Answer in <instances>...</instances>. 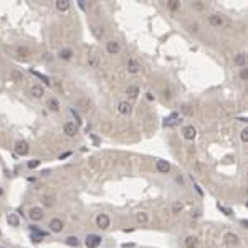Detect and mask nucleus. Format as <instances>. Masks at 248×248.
<instances>
[{
  "label": "nucleus",
  "mask_w": 248,
  "mask_h": 248,
  "mask_svg": "<svg viewBox=\"0 0 248 248\" xmlns=\"http://www.w3.org/2000/svg\"><path fill=\"white\" fill-rule=\"evenodd\" d=\"M15 152L18 156H27L30 152V146L27 141H17L15 142Z\"/></svg>",
  "instance_id": "1"
},
{
  "label": "nucleus",
  "mask_w": 248,
  "mask_h": 248,
  "mask_svg": "<svg viewBox=\"0 0 248 248\" xmlns=\"http://www.w3.org/2000/svg\"><path fill=\"white\" fill-rule=\"evenodd\" d=\"M106 51H108L109 55H118L119 51H121V45H119V41H116V40L108 41V45H106Z\"/></svg>",
  "instance_id": "2"
},
{
  "label": "nucleus",
  "mask_w": 248,
  "mask_h": 248,
  "mask_svg": "<svg viewBox=\"0 0 248 248\" xmlns=\"http://www.w3.org/2000/svg\"><path fill=\"white\" fill-rule=\"evenodd\" d=\"M101 245V237L99 235H88L86 237V246L88 248H98Z\"/></svg>",
  "instance_id": "3"
},
{
  "label": "nucleus",
  "mask_w": 248,
  "mask_h": 248,
  "mask_svg": "<svg viewBox=\"0 0 248 248\" xmlns=\"http://www.w3.org/2000/svg\"><path fill=\"white\" fill-rule=\"evenodd\" d=\"M28 217H30L32 220L38 222V220H41V218L45 217V213H43V210H41L40 207H33V208H30V212H28Z\"/></svg>",
  "instance_id": "4"
},
{
  "label": "nucleus",
  "mask_w": 248,
  "mask_h": 248,
  "mask_svg": "<svg viewBox=\"0 0 248 248\" xmlns=\"http://www.w3.org/2000/svg\"><path fill=\"white\" fill-rule=\"evenodd\" d=\"M182 134H184V137H185L187 141H194V139H195V136H197V131H195V127L192 126V124H189V126H185V127H184Z\"/></svg>",
  "instance_id": "5"
},
{
  "label": "nucleus",
  "mask_w": 248,
  "mask_h": 248,
  "mask_svg": "<svg viewBox=\"0 0 248 248\" xmlns=\"http://www.w3.org/2000/svg\"><path fill=\"white\" fill-rule=\"evenodd\" d=\"M96 223H98L99 228L106 230V228H109V223H111V220H109V217L106 215V213H101V215L96 218Z\"/></svg>",
  "instance_id": "6"
},
{
  "label": "nucleus",
  "mask_w": 248,
  "mask_h": 248,
  "mask_svg": "<svg viewBox=\"0 0 248 248\" xmlns=\"http://www.w3.org/2000/svg\"><path fill=\"white\" fill-rule=\"evenodd\" d=\"M63 132L66 136H70V137H73L76 132H78V126H76L75 122H66L65 126H63Z\"/></svg>",
  "instance_id": "7"
},
{
  "label": "nucleus",
  "mask_w": 248,
  "mask_h": 248,
  "mask_svg": "<svg viewBox=\"0 0 248 248\" xmlns=\"http://www.w3.org/2000/svg\"><path fill=\"white\" fill-rule=\"evenodd\" d=\"M156 169H157V172H160V174H167L169 170H170V164L167 160H157L156 162Z\"/></svg>",
  "instance_id": "8"
},
{
  "label": "nucleus",
  "mask_w": 248,
  "mask_h": 248,
  "mask_svg": "<svg viewBox=\"0 0 248 248\" xmlns=\"http://www.w3.org/2000/svg\"><path fill=\"white\" fill-rule=\"evenodd\" d=\"M50 230L53 233H60L63 230V222H61L60 218H53V220L50 222Z\"/></svg>",
  "instance_id": "9"
},
{
  "label": "nucleus",
  "mask_w": 248,
  "mask_h": 248,
  "mask_svg": "<svg viewBox=\"0 0 248 248\" xmlns=\"http://www.w3.org/2000/svg\"><path fill=\"white\" fill-rule=\"evenodd\" d=\"M139 70H141L139 61L134 60V58H129V60H127V71H129V73H137Z\"/></svg>",
  "instance_id": "10"
},
{
  "label": "nucleus",
  "mask_w": 248,
  "mask_h": 248,
  "mask_svg": "<svg viewBox=\"0 0 248 248\" xmlns=\"http://www.w3.org/2000/svg\"><path fill=\"white\" fill-rule=\"evenodd\" d=\"M30 93H32V96H33V98L40 99V98L45 94V89L41 88L40 84H33V86H32V89H30Z\"/></svg>",
  "instance_id": "11"
},
{
  "label": "nucleus",
  "mask_w": 248,
  "mask_h": 248,
  "mask_svg": "<svg viewBox=\"0 0 248 248\" xmlns=\"http://www.w3.org/2000/svg\"><path fill=\"white\" fill-rule=\"evenodd\" d=\"M118 111L121 113V114H131L132 108H131V104L127 103V101H122V103L118 104Z\"/></svg>",
  "instance_id": "12"
},
{
  "label": "nucleus",
  "mask_w": 248,
  "mask_h": 248,
  "mask_svg": "<svg viewBox=\"0 0 248 248\" xmlns=\"http://www.w3.org/2000/svg\"><path fill=\"white\" fill-rule=\"evenodd\" d=\"M126 94H127V96H129L131 99H136V98H137V94H139V88H137L136 84H131V86H127Z\"/></svg>",
  "instance_id": "13"
},
{
  "label": "nucleus",
  "mask_w": 248,
  "mask_h": 248,
  "mask_svg": "<svg viewBox=\"0 0 248 248\" xmlns=\"http://www.w3.org/2000/svg\"><path fill=\"white\" fill-rule=\"evenodd\" d=\"M235 65L240 66V68H245L246 66V55L245 53H238L235 56Z\"/></svg>",
  "instance_id": "14"
},
{
  "label": "nucleus",
  "mask_w": 248,
  "mask_h": 248,
  "mask_svg": "<svg viewBox=\"0 0 248 248\" xmlns=\"http://www.w3.org/2000/svg\"><path fill=\"white\" fill-rule=\"evenodd\" d=\"M55 5H56V8H58L60 12H66V10H70V2H68V0H56Z\"/></svg>",
  "instance_id": "15"
},
{
  "label": "nucleus",
  "mask_w": 248,
  "mask_h": 248,
  "mask_svg": "<svg viewBox=\"0 0 248 248\" xmlns=\"http://www.w3.org/2000/svg\"><path fill=\"white\" fill-rule=\"evenodd\" d=\"M185 246H187V248H197V246H199V240H197V237L190 235V237L185 238Z\"/></svg>",
  "instance_id": "16"
},
{
  "label": "nucleus",
  "mask_w": 248,
  "mask_h": 248,
  "mask_svg": "<svg viewBox=\"0 0 248 248\" xmlns=\"http://www.w3.org/2000/svg\"><path fill=\"white\" fill-rule=\"evenodd\" d=\"M7 222H8V225H12V227H18V225H20V218H18L17 213H10V215L7 217Z\"/></svg>",
  "instance_id": "17"
},
{
  "label": "nucleus",
  "mask_w": 248,
  "mask_h": 248,
  "mask_svg": "<svg viewBox=\"0 0 248 248\" xmlns=\"http://www.w3.org/2000/svg\"><path fill=\"white\" fill-rule=\"evenodd\" d=\"M208 22H210L212 27H220L222 23H223V20H222L220 15H210V17H208Z\"/></svg>",
  "instance_id": "18"
},
{
  "label": "nucleus",
  "mask_w": 248,
  "mask_h": 248,
  "mask_svg": "<svg viewBox=\"0 0 248 248\" xmlns=\"http://www.w3.org/2000/svg\"><path fill=\"white\" fill-rule=\"evenodd\" d=\"M41 202H43L45 207H53L55 202H56V197H53V195H45Z\"/></svg>",
  "instance_id": "19"
},
{
  "label": "nucleus",
  "mask_w": 248,
  "mask_h": 248,
  "mask_svg": "<svg viewBox=\"0 0 248 248\" xmlns=\"http://www.w3.org/2000/svg\"><path fill=\"white\" fill-rule=\"evenodd\" d=\"M30 53H32V51H30L28 46H18V48H17V55H18V56H23V58H27Z\"/></svg>",
  "instance_id": "20"
},
{
  "label": "nucleus",
  "mask_w": 248,
  "mask_h": 248,
  "mask_svg": "<svg viewBox=\"0 0 248 248\" xmlns=\"http://www.w3.org/2000/svg\"><path fill=\"white\" fill-rule=\"evenodd\" d=\"M10 78H12L13 81H15V83H18V81H22V79H23V73H22V71H18V70H12Z\"/></svg>",
  "instance_id": "21"
},
{
  "label": "nucleus",
  "mask_w": 248,
  "mask_h": 248,
  "mask_svg": "<svg viewBox=\"0 0 248 248\" xmlns=\"http://www.w3.org/2000/svg\"><path fill=\"white\" fill-rule=\"evenodd\" d=\"M48 108L51 109V111H58V109H60L58 99H56V98H50V99H48Z\"/></svg>",
  "instance_id": "22"
},
{
  "label": "nucleus",
  "mask_w": 248,
  "mask_h": 248,
  "mask_svg": "<svg viewBox=\"0 0 248 248\" xmlns=\"http://www.w3.org/2000/svg\"><path fill=\"white\" fill-rule=\"evenodd\" d=\"M71 56H73V51L70 48H63L60 51V58L61 60H71Z\"/></svg>",
  "instance_id": "23"
},
{
  "label": "nucleus",
  "mask_w": 248,
  "mask_h": 248,
  "mask_svg": "<svg viewBox=\"0 0 248 248\" xmlns=\"http://www.w3.org/2000/svg\"><path fill=\"white\" fill-rule=\"evenodd\" d=\"M227 243L228 245H238V237L235 235V233H227Z\"/></svg>",
  "instance_id": "24"
},
{
  "label": "nucleus",
  "mask_w": 248,
  "mask_h": 248,
  "mask_svg": "<svg viewBox=\"0 0 248 248\" xmlns=\"http://www.w3.org/2000/svg\"><path fill=\"white\" fill-rule=\"evenodd\" d=\"M182 208H184V205L180 200H175V202L172 203V213H180L182 212Z\"/></svg>",
  "instance_id": "25"
},
{
  "label": "nucleus",
  "mask_w": 248,
  "mask_h": 248,
  "mask_svg": "<svg viewBox=\"0 0 248 248\" xmlns=\"http://www.w3.org/2000/svg\"><path fill=\"white\" fill-rule=\"evenodd\" d=\"M136 218H137V222L139 223H147V220H149V215H147L146 212H139L136 215Z\"/></svg>",
  "instance_id": "26"
},
{
  "label": "nucleus",
  "mask_w": 248,
  "mask_h": 248,
  "mask_svg": "<svg viewBox=\"0 0 248 248\" xmlns=\"http://www.w3.org/2000/svg\"><path fill=\"white\" fill-rule=\"evenodd\" d=\"M32 73H33V75H35V76H36V78H38V79H41V81H43V83H45V84H50V79H48V76H45V75H41V73H38V71H35V70H32Z\"/></svg>",
  "instance_id": "27"
},
{
  "label": "nucleus",
  "mask_w": 248,
  "mask_h": 248,
  "mask_svg": "<svg viewBox=\"0 0 248 248\" xmlns=\"http://www.w3.org/2000/svg\"><path fill=\"white\" fill-rule=\"evenodd\" d=\"M66 245L68 246H78V238L76 237H68L66 238Z\"/></svg>",
  "instance_id": "28"
},
{
  "label": "nucleus",
  "mask_w": 248,
  "mask_h": 248,
  "mask_svg": "<svg viewBox=\"0 0 248 248\" xmlns=\"http://www.w3.org/2000/svg\"><path fill=\"white\" fill-rule=\"evenodd\" d=\"M179 116H177V114H170V118H167V119H165V126H172V124H175V119H177Z\"/></svg>",
  "instance_id": "29"
},
{
  "label": "nucleus",
  "mask_w": 248,
  "mask_h": 248,
  "mask_svg": "<svg viewBox=\"0 0 248 248\" xmlns=\"http://www.w3.org/2000/svg\"><path fill=\"white\" fill-rule=\"evenodd\" d=\"M167 7L170 8V10H177V8H179V2H175V0H172V2H167Z\"/></svg>",
  "instance_id": "30"
},
{
  "label": "nucleus",
  "mask_w": 248,
  "mask_h": 248,
  "mask_svg": "<svg viewBox=\"0 0 248 248\" xmlns=\"http://www.w3.org/2000/svg\"><path fill=\"white\" fill-rule=\"evenodd\" d=\"M40 162H41V160H38V159L30 160V162H28V167H30V169H35V167H38V165H40Z\"/></svg>",
  "instance_id": "31"
},
{
  "label": "nucleus",
  "mask_w": 248,
  "mask_h": 248,
  "mask_svg": "<svg viewBox=\"0 0 248 248\" xmlns=\"http://www.w3.org/2000/svg\"><path fill=\"white\" fill-rule=\"evenodd\" d=\"M240 139H242L243 142L248 141V129H243V131L240 132Z\"/></svg>",
  "instance_id": "32"
},
{
  "label": "nucleus",
  "mask_w": 248,
  "mask_h": 248,
  "mask_svg": "<svg viewBox=\"0 0 248 248\" xmlns=\"http://www.w3.org/2000/svg\"><path fill=\"white\" fill-rule=\"evenodd\" d=\"M240 78H242L243 81H246V78H248V71H246V68H242V71H240Z\"/></svg>",
  "instance_id": "33"
},
{
  "label": "nucleus",
  "mask_w": 248,
  "mask_h": 248,
  "mask_svg": "<svg viewBox=\"0 0 248 248\" xmlns=\"http://www.w3.org/2000/svg\"><path fill=\"white\" fill-rule=\"evenodd\" d=\"M194 8H195V10H203V3H200V2H194V5H192Z\"/></svg>",
  "instance_id": "34"
},
{
  "label": "nucleus",
  "mask_w": 248,
  "mask_h": 248,
  "mask_svg": "<svg viewBox=\"0 0 248 248\" xmlns=\"http://www.w3.org/2000/svg\"><path fill=\"white\" fill-rule=\"evenodd\" d=\"M68 156H71V152H65V154H61V156H60V159H66Z\"/></svg>",
  "instance_id": "35"
},
{
  "label": "nucleus",
  "mask_w": 248,
  "mask_h": 248,
  "mask_svg": "<svg viewBox=\"0 0 248 248\" xmlns=\"http://www.w3.org/2000/svg\"><path fill=\"white\" fill-rule=\"evenodd\" d=\"M2 194H3V190H2V187H0V197H2Z\"/></svg>",
  "instance_id": "36"
},
{
  "label": "nucleus",
  "mask_w": 248,
  "mask_h": 248,
  "mask_svg": "<svg viewBox=\"0 0 248 248\" xmlns=\"http://www.w3.org/2000/svg\"><path fill=\"white\" fill-rule=\"evenodd\" d=\"M0 235H2V232H0Z\"/></svg>",
  "instance_id": "37"
}]
</instances>
